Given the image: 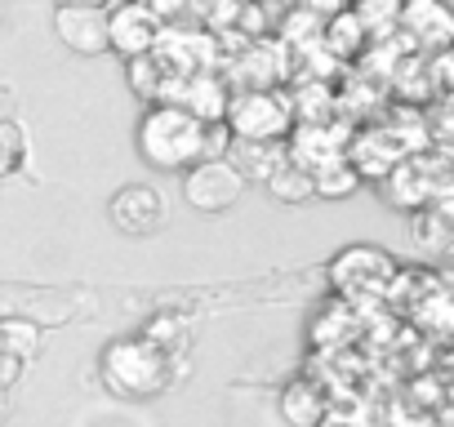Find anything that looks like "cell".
<instances>
[{
  "label": "cell",
  "instance_id": "4",
  "mask_svg": "<svg viewBox=\"0 0 454 427\" xmlns=\"http://www.w3.org/2000/svg\"><path fill=\"white\" fill-rule=\"evenodd\" d=\"M246 191H250V178L227 156H209L183 169V200L196 214H227L232 205H241Z\"/></svg>",
  "mask_w": 454,
  "mask_h": 427
},
{
  "label": "cell",
  "instance_id": "26",
  "mask_svg": "<svg viewBox=\"0 0 454 427\" xmlns=\"http://www.w3.org/2000/svg\"><path fill=\"white\" fill-rule=\"evenodd\" d=\"M241 5H268V0H241Z\"/></svg>",
  "mask_w": 454,
  "mask_h": 427
},
{
  "label": "cell",
  "instance_id": "6",
  "mask_svg": "<svg viewBox=\"0 0 454 427\" xmlns=\"http://www.w3.org/2000/svg\"><path fill=\"white\" fill-rule=\"evenodd\" d=\"M160 27L165 23L143 5V0H112V5H107V50L121 54V58L152 54Z\"/></svg>",
  "mask_w": 454,
  "mask_h": 427
},
{
  "label": "cell",
  "instance_id": "22",
  "mask_svg": "<svg viewBox=\"0 0 454 427\" xmlns=\"http://www.w3.org/2000/svg\"><path fill=\"white\" fill-rule=\"evenodd\" d=\"M299 10H308L312 19H334V14H343L348 10V0H299Z\"/></svg>",
  "mask_w": 454,
  "mask_h": 427
},
{
  "label": "cell",
  "instance_id": "17",
  "mask_svg": "<svg viewBox=\"0 0 454 427\" xmlns=\"http://www.w3.org/2000/svg\"><path fill=\"white\" fill-rule=\"evenodd\" d=\"M312 187H317V196H325V200H343V196H352V191L361 187V174L352 169L348 156H334L330 165H321V169L312 174Z\"/></svg>",
  "mask_w": 454,
  "mask_h": 427
},
{
  "label": "cell",
  "instance_id": "3",
  "mask_svg": "<svg viewBox=\"0 0 454 427\" xmlns=\"http://www.w3.org/2000/svg\"><path fill=\"white\" fill-rule=\"evenodd\" d=\"M290 125H294V103L277 89H237L223 112V129L237 143H281Z\"/></svg>",
  "mask_w": 454,
  "mask_h": 427
},
{
  "label": "cell",
  "instance_id": "11",
  "mask_svg": "<svg viewBox=\"0 0 454 427\" xmlns=\"http://www.w3.org/2000/svg\"><path fill=\"white\" fill-rule=\"evenodd\" d=\"M396 32L414 36V45L427 54H445L450 36H454V19L445 10V0H401Z\"/></svg>",
  "mask_w": 454,
  "mask_h": 427
},
{
  "label": "cell",
  "instance_id": "10",
  "mask_svg": "<svg viewBox=\"0 0 454 427\" xmlns=\"http://www.w3.org/2000/svg\"><path fill=\"white\" fill-rule=\"evenodd\" d=\"M54 36L81 58L112 54L107 50V5H54Z\"/></svg>",
  "mask_w": 454,
  "mask_h": 427
},
{
  "label": "cell",
  "instance_id": "18",
  "mask_svg": "<svg viewBox=\"0 0 454 427\" xmlns=\"http://www.w3.org/2000/svg\"><path fill=\"white\" fill-rule=\"evenodd\" d=\"M237 10H241V0H187V14H196L200 27L214 36H223L237 23Z\"/></svg>",
  "mask_w": 454,
  "mask_h": 427
},
{
  "label": "cell",
  "instance_id": "5",
  "mask_svg": "<svg viewBox=\"0 0 454 427\" xmlns=\"http://www.w3.org/2000/svg\"><path fill=\"white\" fill-rule=\"evenodd\" d=\"M94 307L81 290H50V285H14L0 294V316H23L32 325H72Z\"/></svg>",
  "mask_w": 454,
  "mask_h": 427
},
{
  "label": "cell",
  "instance_id": "16",
  "mask_svg": "<svg viewBox=\"0 0 454 427\" xmlns=\"http://www.w3.org/2000/svg\"><path fill=\"white\" fill-rule=\"evenodd\" d=\"M125 81H129V89H134L143 103H160L169 72L156 63V54H138V58H125Z\"/></svg>",
  "mask_w": 454,
  "mask_h": 427
},
{
  "label": "cell",
  "instance_id": "9",
  "mask_svg": "<svg viewBox=\"0 0 454 427\" xmlns=\"http://www.w3.org/2000/svg\"><path fill=\"white\" fill-rule=\"evenodd\" d=\"M156 63L169 72V76H192V72H209L214 67V54H218V36L196 27V32H178V27H160L156 36Z\"/></svg>",
  "mask_w": 454,
  "mask_h": 427
},
{
  "label": "cell",
  "instance_id": "25",
  "mask_svg": "<svg viewBox=\"0 0 454 427\" xmlns=\"http://www.w3.org/2000/svg\"><path fill=\"white\" fill-rule=\"evenodd\" d=\"M54 5H112V0H54Z\"/></svg>",
  "mask_w": 454,
  "mask_h": 427
},
{
  "label": "cell",
  "instance_id": "24",
  "mask_svg": "<svg viewBox=\"0 0 454 427\" xmlns=\"http://www.w3.org/2000/svg\"><path fill=\"white\" fill-rule=\"evenodd\" d=\"M5 418H10V387H0V427H5Z\"/></svg>",
  "mask_w": 454,
  "mask_h": 427
},
{
  "label": "cell",
  "instance_id": "1",
  "mask_svg": "<svg viewBox=\"0 0 454 427\" xmlns=\"http://www.w3.org/2000/svg\"><path fill=\"white\" fill-rule=\"evenodd\" d=\"M183 352H165L156 347L152 338L143 334H129V338H112L98 356V378L112 396H125V400H152L160 392H169L183 374L178 365Z\"/></svg>",
  "mask_w": 454,
  "mask_h": 427
},
{
  "label": "cell",
  "instance_id": "13",
  "mask_svg": "<svg viewBox=\"0 0 454 427\" xmlns=\"http://www.w3.org/2000/svg\"><path fill=\"white\" fill-rule=\"evenodd\" d=\"M268 182V196L272 200H281V205H308L312 196H317V187H312V174L308 169H299L290 156L263 178Z\"/></svg>",
  "mask_w": 454,
  "mask_h": 427
},
{
  "label": "cell",
  "instance_id": "14",
  "mask_svg": "<svg viewBox=\"0 0 454 427\" xmlns=\"http://www.w3.org/2000/svg\"><path fill=\"white\" fill-rule=\"evenodd\" d=\"M352 19H356V27L365 32V41H387V36H396L401 0H356Z\"/></svg>",
  "mask_w": 454,
  "mask_h": 427
},
{
  "label": "cell",
  "instance_id": "15",
  "mask_svg": "<svg viewBox=\"0 0 454 427\" xmlns=\"http://www.w3.org/2000/svg\"><path fill=\"white\" fill-rule=\"evenodd\" d=\"M0 352L32 365L36 352H41V325H32L23 316H0Z\"/></svg>",
  "mask_w": 454,
  "mask_h": 427
},
{
  "label": "cell",
  "instance_id": "8",
  "mask_svg": "<svg viewBox=\"0 0 454 427\" xmlns=\"http://www.w3.org/2000/svg\"><path fill=\"white\" fill-rule=\"evenodd\" d=\"M392 272H396V263H392V254H383L379 245H348V250H339L334 259H330V285L334 290H356V294H374V290H383L387 281H392Z\"/></svg>",
  "mask_w": 454,
  "mask_h": 427
},
{
  "label": "cell",
  "instance_id": "21",
  "mask_svg": "<svg viewBox=\"0 0 454 427\" xmlns=\"http://www.w3.org/2000/svg\"><path fill=\"white\" fill-rule=\"evenodd\" d=\"M321 27H325L321 19H312L308 10H299V5H294V10H290V19L281 23V36H286V41H294V45H308V41H321Z\"/></svg>",
  "mask_w": 454,
  "mask_h": 427
},
{
  "label": "cell",
  "instance_id": "19",
  "mask_svg": "<svg viewBox=\"0 0 454 427\" xmlns=\"http://www.w3.org/2000/svg\"><path fill=\"white\" fill-rule=\"evenodd\" d=\"M143 338H152L156 347H165V352H183L187 347V321L183 316H152V325L143 330Z\"/></svg>",
  "mask_w": 454,
  "mask_h": 427
},
{
  "label": "cell",
  "instance_id": "20",
  "mask_svg": "<svg viewBox=\"0 0 454 427\" xmlns=\"http://www.w3.org/2000/svg\"><path fill=\"white\" fill-rule=\"evenodd\" d=\"M23 129L10 125V120H0V178H10L19 165H23Z\"/></svg>",
  "mask_w": 454,
  "mask_h": 427
},
{
  "label": "cell",
  "instance_id": "23",
  "mask_svg": "<svg viewBox=\"0 0 454 427\" xmlns=\"http://www.w3.org/2000/svg\"><path fill=\"white\" fill-rule=\"evenodd\" d=\"M23 369H27V365H23L19 356H5V352H0V387H14V383L23 378Z\"/></svg>",
  "mask_w": 454,
  "mask_h": 427
},
{
  "label": "cell",
  "instance_id": "12",
  "mask_svg": "<svg viewBox=\"0 0 454 427\" xmlns=\"http://www.w3.org/2000/svg\"><path fill=\"white\" fill-rule=\"evenodd\" d=\"M281 418H286L290 427H321V418H325L321 392H317L308 378L290 383V387L281 392Z\"/></svg>",
  "mask_w": 454,
  "mask_h": 427
},
{
  "label": "cell",
  "instance_id": "2",
  "mask_svg": "<svg viewBox=\"0 0 454 427\" xmlns=\"http://www.w3.org/2000/svg\"><path fill=\"white\" fill-rule=\"evenodd\" d=\"M134 147L152 169H187L205 156V125L174 107V103H147V112L138 116L134 129Z\"/></svg>",
  "mask_w": 454,
  "mask_h": 427
},
{
  "label": "cell",
  "instance_id": "7",
  "mask_svg": "<svg viewBox=\"0 0 454 427\" xmlns=\"http://www.w3.org/2000/svg\"><path fill=\"white\" fill-rule=\"evenodd\" d=\"M107 219L121 237H152L165 228V200L152 182H125L112 200H107Z\"/></svg>",
  "mask_w": 454,
  "mask_h": 427
}]
</instances>
